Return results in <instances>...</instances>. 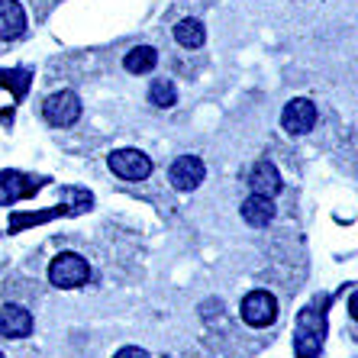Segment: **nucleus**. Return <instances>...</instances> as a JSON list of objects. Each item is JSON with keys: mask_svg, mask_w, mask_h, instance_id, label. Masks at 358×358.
I'll return each mask as SVG.
<instances>
[{"mask_svg": "<svg viewBox=\"0 0 358 358\" xmlns=\"http://www.w3.org/2000/svg\"><path fill=\"white\" fill-rule=\"evenodd\" d=\"M323 313L320 310H303L297 320V336H294V352L297 358H317L320 349H323Z\"/></svg>", "mask_w": 358, "mask_h": 358, "instance_id": "1", "label": "nucleus"}, {"mask_svg": "<svg viewBox=\"0 0 358 358\" xmlns=\"http://www.w3.org/2000/svg\"><path fill=\"white\" fill-rule=\"evenodd\" d=\"M87 278H91V265L75 252H62L59 259H52L49 265V281L55 287H65V291L87 284Z\"/></svg>", "mask_w": 358, "mask_h": 358, "instance_id": "2", "label": "nucleus"}, {"mask_svg": "<svg viewBox=\"0 0 358 358\" xmlns=\"http://www.w3.org/2000/svg\"><path fill=\"white\" fill-rule=\"evenodd\" d=\"M42 117H45L49 126H55V129H68V126H75L78 120H81V100L71 91L52 94V97H45V103H42Z\"/></svg>", "mask_w": 358, "mask_h": 358, "instance_id": "3", "label": "nucleus"}, {"mask_svg": "<svg viewBox=\"0 0 358 358\" xmlns=\"http://www.w3.org/2000/svg\"><path fill=\"white\" fill-rule=\"evenodd\" d=\"M317 103L307 97H294L284 103L281 110V126L287 129L291 136H307L313 126H317Z\"/></svg>", "mask_w": 358, "mask_h": 358, "instance_id": "4", "label": "nucleus"}, {"mask_svg": "<svg viewBox=\"0 0 358 358\" xmlns=\"http://www.w3.org/2000/svg\"><path fill=\"white\" fill-rule=\"evenodd\" d=\"M110 171L123 181H145L152 175V159L139 149H117L110 155Z\"/></svg>", "mask_w": 358, "mask_h": 358, "instance_id": "5", "label": "nucleus"}, {"mask_svg": "<svg viewBox=\"0 0 358 358\" xmlns=\"http://www.w3.org/2000/svg\"><path fill=\"white\" fill-rule=\"evenodd\" d=\"M242 320L255 329L262 326H271L278 320V300L268 291H252L249 297L242 300Z\"/></svg>", "mask_w": 358, "mask_h": 358, "instance_id": "6", "label": "nucleus"}, {"mask_svg": "<svg viewBox=\"0 0 358 358\" xmlns=\"http://www.w3.org/2000/svg\"><path fill=\"white\" fill-rule=\"evenodd\" d=\"M203 175H207V168H203V162L197 155H178L171 162V168H168V181H171L175 191H194V187H200Z\"/></svg>", "mask_w": 358, "mask_h": 358, "instance_id": "7", "label": "nucleus"}, {"mask_svg": "<svg viewBox=\"0 0 358 358\" xmlns=\"http://www.w3.org/2000/svg\"><path fill=\"white\" fill-rule=\"evenodd\" d=\"M29 26L23 0H0V42H17Z\"/></svg>", "mask_w": 358, "mask_h": 358, "instance_id": "8", "label": "nucleus"}, {"mask_svg": "<svg viewBox=\"0 0 358 358\" xmlns=\"http://www.w3.org/2000/svg\"><path fill=\"white\" fill-rule=\"evenodd\" d=\"M33 333V313L20 303H7L0 307V336L3 339H26Z\"/></svg>", "mask_w": 358, "mask_h": 358, "instance_id": "9", "label": "nucleus"}, {"mask_svg": "<svg viewBox=\"0 0 358 358\" xmlns=\"http://www.w3.org/2000/svg\"><path fill=\"white\" fill-rule=\"evenodd\" d=\"M249 187H252V194L275 197V194L284 187V181H281V175H278V168L271 165V162H255V168H252V175H249Z\"/></svg>", "mask_w": 358, "mask_h": 358, "instance_id": "10", "label": "nucleus"}, {"mask_svg": "<svg viewBox=\"0 0 358 358\" xmlns=\"http://www.w3.org/2000/svg\"><path fill=\"white\" fill-rule=\"evenodd\" d=\"M242 220L249 226H268L275 220V200L265 194H252L242 200Z\"/></svg>", "mask_w": 358, "mask_h": 358, "instance_id": "11", "label": "nucleus"}, {"mask_svg": "<svg viewBox=\"0 0 358 358\" xmlns=\"http://www.w3.org/2000/svg\"><path fill=\"white\" fill-rule=\"evenodd\" d=\"M171 36L181 49H200L203 42H207V26L200 23L197 17H184L171 26Z\"/></svg>", "mask_w": 358, "mask_h": 358, "instance_id": "12", "label": "nucleus"}, {"mask_svg": "<svg viewBox=\"0 0 358 358\" xmlns=\"http://www.w3.org/2000/svg\"><path fill=\"white\" fill-rule=\"evenodd\" d=\"M155 65H159V52L152 45H136V49H129L123 55V68L129 75H149Z\"/></svg>", "mask_w": 358, "mask_h": 358, "instance_id": "13", "label": "nucleus"}, {"mask_svg": "<svg viewBox=\"0 0 358 358\" xmlns=\"http://www.w3.org/2000/svg\"><path fill=\"white\" fill-rule=\"evenodd\" d=\"M26 194H29V184L23 181V175H17V171H3L0 175V207H13Z\"/></svg>", "mask_w": 358, "mask_h": 358, "instance_id": "14", "label": "nucleus"}, {"mask_svg": "<svg viewBox=\"0 0 358 358\" xmlns=\"http://www.w3.org/2000/svg\"><path fill=\"white\" fill-rule=\"evenodd\" d=\"M149 103H155V107H175L178 103V87L171 78H155L149 87Z\"/></svg>", "mask_w": 358, "mask_h": 358, "instance_id": "15", "label": "nucleus"}, {"mask_svg": "<svg viewBox=\"0 0 358 358\" xmlns=\"http://www.w3.org/2000/svg\"><path fill=\"white\" fill-rule=\"evenodd\" d=\"M113 358H149V352H142V349H136V345H126V349H120Z\"/></svg>", "mask_w": 358, "mask_h": 358, "instance_id": "16", "label": "nucleus"}, {"mask_svg": "<svg viewBox=\"0 0 358 358\" xmlns=\"http://www.w3.org/2000/svg\"><path fill=\"white\" fill-rule=\"evenodd\" d=\"M0 358H7V355H3V352H0Z\"/></svg>", "mask_w": 358, "mask_h": 358, "instance_id": "17", "label": "nucleus"}]
</instances>
